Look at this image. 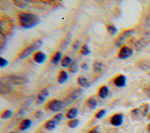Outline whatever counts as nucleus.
I'll return each instance as SVG.
<instances>
[{
	"label": "nucleus",
	"mask_w": 150,
	"mask_h": 133,
	"mask_svg": "<svg viewBox=\"0 0 150 133\" xmlns=\"http://www.w3.org/2000/svg\"><path fill=\"white\" fill-rule=\"evenodd\" d=\"M146 22L147 25H148L149 26H150V15H148V16H147Z\"/></svg>",
	"instance_id": "nucleus-40"
},
{
	"label": "nucleus",
	"mask_w": 150,
	"mask_h": 133,
	"mask_svg": "<svg viewBox=\"0 0 150 133\" xmlns=\"http://www.w3.org/2000/svg\"><path fill=\"white\" fill-rule=\"evenodd\" d=\"M12 90V87L11 85L9 83L1 81L0 83V93L2 95L8 94L11 93Z\"/></svg>",
	"instance_id": "nucleus-12"
},
{
	"label": "nucleus",
	"mask_w": 150,
	"mask_h": 133,
	"mask_svg": "<svg viewBox=\"0 0 150 133\" xmlns=\"http://www.w3.org/2000/svg\"><path fill=\"white\" fill-rule=\"evenodd\" d=\"M71 62V59L70 57L65 56L61 61V65L63 67H66L67 66H69Z\"/></svg>",
	"instance_id": "nucleus-27"
},
{
	"label": "nucleus",
	"mask_w": 150,
	"mask_h": 133,
	"mask_svg": "<svg viewBox=\"0 0 150 133\" xmlns=\"http://www.w3.org/2000/svg\"><path fill=\"white\" fill-rule=\"evenodd\" d=\"M81 53L83 55H88L90 53V50L87 45H84L81 48Z\"/></svg>",
	"instance_id": "nucleus-32"
},
{
	"label": "nucleus",
	"mask_w": 150,
	"mask_h": 133,
	"mask_svg": "<svg viewBox=\"0 0 150 133\" xmlns=\"http://www.w3.org/2000/svg\"><path fill=\"white\" fill-rule=\"evenodd\" d=\"M149 110V105L148 104H145L139 107L134 109L131 111L132 117L136 120H141L145 118Z\"/></svg>",
	"instance_id": "nucleus-3"
},
{
	"label": "nucleus",
	"mask_w": 150,
	"mask_h": 133,
	"mask_svg": "<svg viewBox=\"0 0 150 133\" xmlns=\"http://www.w3.org/2000/svg\"><path fill=\"white\" fill-rule=\"evenodd\" d=\"M13 4L20 8H25L30 5V1L28 0H15L13 1Z\"/></svg>",
	"instance_id": "nucleus-16"
},
{
	"label": "nucleus",
	"mask_w": 150,
	"mask_h": 133,
	"mask_svg": "<svg viewBox=\"0 0 150 133\" xmlns=\"http://www.w3.org/2000/svg\"><path fill=\"white\" fill-rule=\"evenodd\" d=\"M126 77L124 75L121 74L115 78L114 83L118 87H123L126 84Z\"/></svg>",
	"instance_id": "nucleus-14"
},
{
	"label": "nucleus",
	"mask_w": 150,
	"mask_h": 133,
	"mask_svg": "<svg viewBox=\"0 0 150 133\" xmlns=\"http://www.w3.org/2000/svg\"><path fill=\"white\" fill-rule=\"evenodd\" d=\"M134 32V30L133 29H131V30H127L124 31V32H122L119 36V37L115 40V45H116V46L117 47H120L121 46L122 42L128 37H129Z\"/></svg>",
	"instance_id": "nucleus-8"
},
{
	"label": "nucleus",
	"mask_w": 150,
	"mask_h": 133,
	"mask_svg": "<svg viewBox=\"0 0 150 133\" xmlns=\"http://www.w3.org/2000/svg\"><path fill=\"white\" fill-rule=\"evenodd\" d=\"M10 133H15V132H11Z\"/></svg>",
	"instance_id": "nucleus-43"
},
{
	"label": "nucleus",
	"mask_w": 150,
	"mask_h": 133,
	"mask_svg": "<svg viewBox=\"0 0 150 133\" xmlns=\"http://www.w3.org/2000/svg\"><path fill=\"white\" fill-rule=\"evenodd\" d=\"M133 54V50L129 47L124 46L122 47L119 53H118V57L120 59L124 60L129 57H131Z\"/></svg>",
	"instance_id": "nucleus-7"
},
{
	"label": "nucleus",
	"mask_w": 150,
	"mask_h": 133,
	"mask_svg": "<svg viewBox=\"0 0 150 133\" xmlns=\"http://www.w3.org/2000/svg\"><path fill=\"white\" fill-rule=\"evenodd\" d=\"M88 133H99V132L96 129H93L91 130Z\"/></svg>",
	"instance_id": "nucleus-41"
},
{
	"label": "nucleus",
	"mask_w": 150,
	"mask_h": 133,
	"mask_svg": "<svg viewBox=\"0 0 150 133\" xmlns=\"http://www.w3.org/2000/svg\"><path fill=\"white\" fill-rule=\"evenodd\" d=\"M46 57H47L46 54L40 51H39L36 53H35L33 57L34 61L38 64L43 63L46 60Z\"/></svg>",
	"instance_id": "nucleus-13"
},
{
	"label": "nucleus",
	"mask_w": 150,
	"mask_h": 133,
	"mask_svg": "<svg viewBox=\"0 0 150 133\" xmlns=\"http://www.w3.org/2000/svg\"><path fill=\"white\" fill-rule=\"evenodd\" d=\"M18 20L21 27L25 29H31L41 22V19L38 15L27 12L19 13Z\"/></svg>",
	"instance_id": "nucleus-1"
},
{
	"label": "nucleus",
	"mask_w": 150,
	"mask_h": 133,
	"mask_svg": "<svg viewBox=\"0 0 150 133\" xmlns=\"http://www.w3.org/2000/svg\"><path fill=\"white\" fill-rule=\"evenodd\" d=\"M8 64V61L6 59L1 57H0V67H1V68L2 69V68L6 67Z\"/></svg>",
	"instance_id": "nucleus-35"
},
{
	"label": "nucleus",
	"mask_w": 150,
	"mask_h": 133,
	"mask_svg": "<svg viewBox=\"0 0 150 133\" xmlns=\"http://www.w3.org/2000/svg\"><path fill=\"white\" fill-rule=\"evenodd\" d=\"M124 121V115L122 114H114L110 120L111 124L115 127H119L121 125Z\"/></svg>",
	"instance_id": "nucleus-10"
},
{
	"label": "nucleus",
	"mask_w": 150,
	"mask_h": 133,
	"mask_svg": "<svg viewBox=\"0 0 150 133\" xmlns=\"http://www.w3.org/2000/svg\"><path fill=\"white\" fill-rule=\"evenodd\" d=\"M77 83L81 87L84 88H88L91 86L90 83L89 82L88 79L85 77H79L77 79Z\"/></svg>",
	"instance_id": "nucleus-17"
},
{
	"label": "nucleus",
	"mask_w": 150,
	"mask_h": 133,
	"mask_svg": "<svg viewBox=\"0 0 150 133\" xmlns=\"http://www.w3.org/2000/svg\"><path fill=\"white\" fill-rule=\"evenodd\" d=\"M12 114L13 113L12 111L9 110H6L2 113L1 115V118L2 119H8L12 117Z\"/></svg>",
	"instance_id": "nucleus-30"
},
{
	"label": "nucleus",
	"mask_w": 150,
	"mask_h": 133,
	"mask_svg": "<svg viewBox=\"0 0 150 133\" xmlns=\"http://www.w3.org/2000/svg\"><path fill=\"white\" fill-rule=\"evenodd\" d=\"M63 115L62 113H59L56 115H55L53 118H52V120H53L57 124H58L63 119Z\"/></svg>",
	"instance_id": "nucleus-33"
},
{
	"label": "nucleus",
	"mask_w": 150,
	"mask_h": 133,
	"mask_svg": "<svg viewBox=\"0 0 150 133\" xmlns=\"http://www.w3.org/2000/svg\"><path fill=\"white\" fill-rule=\"evenodd\" d=\"M87 105L89 109L93 110L97 107V101L94 97H90L87 101Z\"/></svg>",
	"instance_id": "nucleus-20"
},
{
	"label": "nucleus",
	"mask_w": 150,
	"mask_h": 133,
	"mask_svg": "<svg viewBox=\"0 0 150 133\" xmlns=\"http://www.w3.org/2000/svg\"><path fill=\"white\" fill-rule=\"evenodd\" d=\"M138 66L144 71L150 70V60L141 59L138 62Z\"/></svg>",
	"instance_id": "nucleus-15"
},
{
	"label": "nucleus",
	"mask_w": 150,
	"mask_h": 133,
	"mask_svg": "<svg viewBox=\"0 0 150 133\" xmlns=\"http://www.w3.org/2000/svg\"><path fill=\"white\" fill-rule=\"evenodd\" d=\"M80 123V121L78 119H73L69 121L67 123L68 126L71 128H74L78 126Z\"/></svg>",
	"instance_id": "nucleus-29"
},
{
	"label": "nucleus",
	"mask_w": 150,
	"mask_h": 133,
	"mask_svg": "<svg viewBox=\"0 0 150 133\" xmlns=\"http://www.w3.org/2000/svg\"><path fill=\"white\" fill-rule=\"evenodd\" d=\"M43 44V42L41 40L38 39L33 42L29 46L25 48L22 52L19 54V57L21 59H23L29 55H30L35 50L38 49Z\"/></svg>",
	"instance_id": "nucleus-4"
},
{
	"label": "nucleus",
	"mask_w": 150,
	"mask_h": 133,
	"mask_svg": "<svg viewBox=\"0 0 150 133\" xmlns=\"http://www.w3.org/2000/svg\"><path fill=\"white\" fill-rule=\"evenodd\" d=\"M68 70L70 73H77L79 70V64L77 62L76 60L73 61L70 64V66H69Z\"/></svg>",
	"instance_id": "nucleus-23"
},
{
	"label": "nucleus",
	"mask_w": 150,
	"mask_h": 133,
	"mask_svg": "<svg viewBox=\"0 0 150 133\" xmlns=\"http://www.w3.org/2000/svg\"><path fill=\"white\" fill-rule=\"evenodd\" d=\"M80 41L79 40H76L74 42L73 45V47L74 49L75 50H77L79 47H80Z\"/></svg>",
	"instance_id": "nucleus-37"
},
{
	"label": "nucleus",
	"mask_w": 150,
	"mask_h": 133,
	"mask_svg": "<svg viewBox=\"0 0 150 133\" xmlns=\"http://www.w3.org/2000/svg\"><path fill=\"white\" fill-rule=\"evenodd\" d=\"M109 90L107 86H102L98 91V96L101 98H105L108 95Z\"/></svg>",
	"instance_id": "nucleus-19"
},
{
	"label": "nucleus",
	"mask_w": 150,
	"mask_h": 133,
	"mask_svg": "<svg viewBox=\"0 0 150 133\" xmlns=\"http://www.w3.org/2000/svg\"><path fill=\"white\" fill-rule=\"evenodd\" d=\"M84 93V90L81 88H79L73 91L70 95H69L66 98H65L63 101L64 108L69 106L75 100H76L79 97H80Z\"/></svg>",
	"instance_id": "nucleus-5"
},
{
	"label": "nucleus",
	"mask_w": 150,
	"mask_h": 133,
	"mask_svg": "<svg viewBox=\"0 0 150 133\" xmlns=\"http://www.w3.org/2000/svg\"><path fill=\"white\" fill-rule=\"evenodd\" d=\"M49 92L47 88L42 89L38 94L37 98H36V103L39 104L43 103L46 100V99L49 96Z\"/></svg>",
	"instance_id": "nucleus-11"
},
{
	"label": "nucleus",
	"mask_w": 150,
	"mask_h": 133,
	"mask_svg": "<svg viewBox=\"0 0 150 133\" xmlns=\"http://www.w3.org/2000/svg\"><path fill=\"white\" fill-rule=\"evenodd\" d=\"M62 59V53L57 52L52 57L51 62L54 64H57Z\"/></svg>",
	"instance_id": "nucleus-26"
},
{
	"label": "nucleus",
	"mask_w": 150,
	"mask_h": 133,
	"mask_svg": "<svg viewBox=\"0 0 150 133\" xmlns=\"http://www.w3.org/2000/svg\"><path fill=\"white\" fill-rule=\"evenodd\" d=\"M80 67L83 70H87L88 69V66L87 64L86 63H81V64L80 65Z\"/></svg>",
	"instance_id": "nucleus-39"
},
{
	"label": "nucleus",
	"mask_w": 150,
	"mask_h": 133,
	"mask_svg": "<svg viewBox=\"0 0 150 133\" xmlns=\"http://www.w3.org/2000/svg\"><path fill=\"white\" fill-rule=\"evenodd\" d=\"M1 81L5 82L10 84L22 85L29 82V78L25 76H16L11 75L1 79Z\"/></svg>",
	"instance_id": "nucleus-2"
},
{
	"label": "nucleus",
	"mask_w": 150,
	"mask_h": 133,
	"mask_svg": "<svg viewBox=\"0 0 150 133\" xmlns=\"http://www.w3.org/2000/svg\"><path fill=\"white\" fill-rule=\"evenodd\" d=\"M44 115V113L41 111H38L35 114V117L38 119H40Z\"/></svg>",
	"instance_id": "nucleus-36"
},
{
	"label": "nucleus",
	"mask_w": 150,
	"mask_h": 133,
	"mask_svg": "<svg viewBox=\"0 0 150 133\" xmlns=\"http://www.w3.org/2000/svg\"><path fill=\"white\" fill-rule=\"evenodd\" d=\"M107 30L111 36L115 35L118 32L117 28L114 25H108L107 26Z\"/></svg>",
	"instance_id": "nucleus-31"
},
{
	"label": "nucleus",
	"mask_w": 150,
	"mask_h": 133,
	"mask_svg": "<svg viewBox=\"0 0 150 133\" xmlns=\"http://www.w3.org/2000/svg\"><path fill=\"white\" fill-rule=\"evenodd\" d=\"M57 124L52 120H49L47 121L45 124V127L46 129L49 130V131H52L53 129H54L56 125Z\"/></svg>",
	"instance_id": "nucleus-25"
},
{
	"label": "nucleus",
	"mask_w": 150,
	"mask_h": 133,
	"mask_svg": "<svg viewBox=\"0 0 150 133\" xmlns=\"http://www.w3.org/2000/svg\"><path fill=\"white\" fill-rule=\"evenodd\" d=\"M103 64L100 62H96L93 63V68L96 73L101 72L103 70Z\"/></svg>",
	"instance_id": "nucleus-28"
},
{
	"label": "nucleus",
	"mask_w": 150,
	"mask_h": 133,
	"mask_svg": "<svg viewBox=\"0 0 150 133\" xmlns=\"http://www.w3.org/2000/svg\"><path fill=\"white\" fill-rule=\"evenodd\" d=\"M145 93L146 94L147 96H148L149 97H150V85H149L148 87H146L145 88Z\"/></svg>",
	"instance_id": "nucleus-38"
},
{
	"label": "nucleus",
	"mask_w": 150,
	"mask_h": 133,
	"mask_svg": "<svg viewBox=\"0 0 150 133\" xmlns=\"http://www.w3.org/2000/svg\"><path fill=\"white\" fill-rule=\"evenodd\" d=\"M106 114V110L104 109H102L100 110L96 114V117L98 119H101Z\"/></svg>",
	"instance_id": "nucleus-34"
},
{
	"label": "nucleus",
	"mask_w": 150,
	"mask_h": 133,
	"mask_svg": "<svg viewBox=\"0 0 150 133\" xmlns=\"http://www.w3.org/2000/svg\"><path fill=\"white\" fill-rule=\"evenodd\" d=\"M32 125V121L29 119H25L23 120L20 124L19 128L22 131H25L28 129Z\"/></svg>",
	"instance_id": "nucleus-18"
},
{
	"label": "nucleus",
	"mask_w": 150,
	"mask_h": 133,
	"mask_svg": "<svg viewBox=\"0 0 150 133\" xmlns=\"http://www.w3.org/2000/svg\"><path fill=\"white\" fill-rule=\"evenodd\" d=\"M67 79H68L67 73L65 71L62 70L59 73V74L57 77V81L60 83H64L65 81H67Z\"/></svg>",
	"instance_id": "nucleus-22"
},
{
	"label": "nucleus",
	"mask_w": 150,
	"mask_h": 133,
	"mask_svg": "<svg viewBox=\"0 0 150 133\" xmlns=\"http://www.w3.org/2000/svg\"><path fill=\"white\" fill-rule=\"evenodd\" d=\"M8 39L6 35L3 33V32L1 31V35H0V49L1 50H2L5 47L7 43Z\"/></svg>",
	"instance_id": "nucleus-24"
},
{
	"label": "nucleus",
	"mask_w": 150,
	"mask_h": 133,
	"mask_svg": "<svg viewBox=\"0 0 150 133\" xmlns=\"http://www.w3.org/2000/svg\"><path fill=\"white\" fill-rule=\"evenodd\" d=\"M148 132L150 133V124L148 126Z\"/></svg>",
	"instance_id": "nucleus-42"
},
{
	"label": "nucleus",
	"mask_w": 150,
	"mask_h": 133,
	"mask_svg": "<svg viewBox=\"0 0 150 133\" xmlns=\"http://www.w3.org/2000/svg\"><path fill=\"white\" fill-rule=\"evenodd\" d=\"M150 43V37H145L141 38L138 40L135 43V49L138 51L142 49V48L148 45Z\"/></svg>",
	"instance_id": "nucleus-9"
},
{
	"label": "nucleus",
	"mask_w": 150,
	"mask_h": 133,
	"mask_svg": "<svg viewBox=\"0 0 150 133\" xmlns=\"http://www.w3.org/2000/svg\"><path fill=\"white\" fill-rule=\"evenodd\" d=\"M79 113V110L77 108H72L66 114L67 118L69 119H74L76 118Z\"/></svg>",
	"instance_id": "nucleus-21"
},
{
	"label": "nucleus",
	"mask_w": 150,
	"mask_h": 133,
	"mask_svg": "<svg viewBox=\"0 0 150 133\" xmlns=\"http://www.w3.org/2000/svg\"><path fill=\"white\" fill-rule=\"evenodd\" d=\"M48 107L53 112H59L64 108L63 101L57 99L50 101L48 104Z\"/></svg>",
	"instance_id": "nucleus-6"
}]
</instances>
